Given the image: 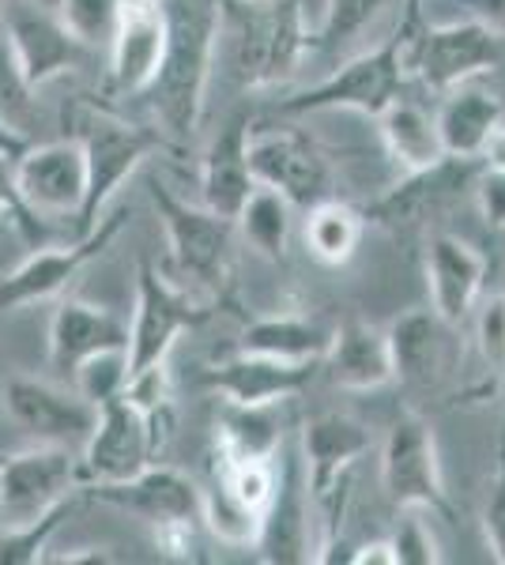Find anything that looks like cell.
Here are the masks:
<instances>
[{"label": "cell", "mask_w": 505, "mask_h": 565, "mask_svg": "<svg viewBox=\"0 0 505 565\" xmlns=\"http://www.w3.org/2000/svg\"><path fill=\"white\" fill-rule=\"evenodd\" d=\"M167 50L140 98L173 140H192L204 117L208 79L219 61V0H162Z\"/></svg>", "instance_id": "1"}, {"label": "cell", "mask_w": 505, "mask_h": 565, "mask_svg": "<svg viewBox=\"0 0 505 565\" xmlns=\"http://www.w3.org/2000/svg\"><path fill=\"white\" fill-rule=\"evenodd\" d=\"M219 50L245 87L283 84L309 53L306 8L302 0H219Z\"/></svg>", "instance_id": "2"}, {"label": "cell", "mask_w": 505, "mask_h": 565, "mask_svg": "<svg viewBox=\"0 0 505 565\" xmlns=\"http://www.w3.org/2000/svg\"><path fill=\"white\" fill-rule=\"evenodd\" d=\"M64 121L72 125V140L84 148L87 189H84V207L76 215V234H87L106 215V204L117 196V189L144 167V159L162 140L159 132L128 125L117 114L98 106H72V114Z\"/></svg>", "instance_id": "3"}, {"label": "cell", "mask_w": 505, "mask_h": 565, "mask_svg": "<svg viewBox=\"0 0 505 565\" xmlns=\"http://www.w3.org/2000/svg\"><path fill=\"white\" fill-rule=\"evenodd\" d=\"M408 57H403V23L374 50L355 53L333 76L320 84L283 98L280 114H317V109H355V114L378 117L392 98H400Z\"/></svg>", "instance_id": "4"}, {"label": "cell", "mask_w": 505, "mask_h": 565, "mask_svg": "<svg viewBox=\"0 0 505 565\" xmlns=\"http://www.w3.org/2000/svg\"><path fill=\"white\" fill-rule=\"evenodd\" d=\"M204 317L208 309L197 302V295L189 287H178L151 260H140V271H136V309L133 321H128L125 343L128 377L148 366H162L170 359L178 335L197 328Z\"/></svg>", "instance_id": "5"}, {"label": "cell", "mask_w": 505, "mask_h": 565, "mask_svg": "<svg viewBox=\"0 0 505 565\" xmlns=\"http://www.w3.org/2000/svg\"><path fill=\"white\" fill-rule=\"evenodd\" d=\"M381 490L397 509L449 516L442 460H438V441L427 418L403 412L392 423L381 449Z\"/></svg>", "instance_id": "6"}, {"label": "cell", "mask_w": 505, "mask_h": 565, "mask_svg": "<svg viewBox=\"0 0 505 565\" xmlns=\"http://www.w3.org/2000/svg\"><path fill=\"white\" fill-rule=\"evenodd\" d=\"M502 42L494 31H486L483 23L461 20V23H442L427 26L419 34V42H411L408 23H403V57H408V72H415L422 87L430 90H453L456 84L483 76V72L498 68L502 61Z\"/></svg>", "instance_id": "7"}, {"label": "cell", "mask_w": 505, "mask_h": 565, "mask_svg": "<svg viewBox=\"0 0 505 565\" xmlns=\"http://www.w3.org/2000/svg\"><path fill=\"white\" fill-rule=\"evenodd\" d=\"M151 204L167 226L170 260L178 276L189 279L192 287H219L227 276V260H231L234 218L215 215L211 207H192L167 185L151 189Z\"/></svg>", "instance_id": "8"}, {"label": "cell", "mask_w": 505, "mask_h": 565, "mask_svg": "<svg viewBox=\"0 0 505 565\" xmlns=\"http://www.w3.org/2000/svg\"><path fill=\"white\" fill-rule=\"evenodd\" d=\"M0 404L27 437H34L39 445H61L72 452L84 449L98 418V407L80 396L76 388L53 385L42 377H23V373L4 381Z\"/></svg>", "instance_id": "9"}, {"label": "cell", "mask_w": 505, "mask_h": 565, "mask_svg": "<svg viewBox=\"0 0 505 565\" xmlns=\"http://www.w3.org/2000/svg\"><path fill=\"white\" fill-rule=\"evenodd\" d=\"M159 423L148 418L133 399L117 396L98 407L95 430L80 449V479L122 482L155 463L159 452Z\"/></svg>", "instance_id": "10"}, {"label": "cell", "mask_w": 505, "mask_h": 565, "mask_svg": "<svg viewBox=\"0 0 505 565\" xmlns=\"http://www.w3.org/2000/svg\"><path fill=\"white\" fill-rule=\"evenodd\" d=\"M80 487V457L61 445H39L0 463V521L4 527L39 521Z\"/></svg>", "instance_id": "11"}, {"label": "cell", "mask_w": 505, "mask_h": 565, "mask_svg": "<svg viewBox=\"0 0 505 565\" xmlns=\"http://www.w3.org/2000/svg\"><path fill=\"white\" fill-rule=\"evenodd\" d=\"M122 223H125L122 215H103L95 231L80 234L72 245H53V249L31 253L20 268L0 279V313H12V309H27V306L57 298L98 253L109 249V242L122 234Z\"/></svg>", "instance_id": "12"}, {"label": "cell", "mask_w": 505, "mask_h": 565, "mask_svg": "<svg viewBox=\"0 0 505 565\" xmlns=\"http://www.w3.org/2000/svg\"><path fill=\"white\" fill-rule=\"evenodd\" d=\"M15 185L34 215L42 218H76L84 207L87 167L84 148L76 140L27 143L15 154Z\"/></svg>", "instance_id": "13"}, {"label": "cell", "mask_w": 505, "mask_h": 565, "mask_svg": "<svg viewBox=\"0 0 505 565\" xmlns=\"http://www.w3.org/2000/svg\"><path fill=\"white\" fill-rule=\"evenodd\" d=\"M250 170L256 185L280 189L295 207L328 196L325 154L291 129H250Z\"/></svg>", "instance_id": "14"}, {"label": "cell", "mask_w": 505, "mask_h": 565, "mask_svg": "<svg viewBox=\"0 0 505 565\" xmlns=\"http://www.w3.org/2000/svg\"><path fill=\"white\" fill-rule=\"evenodd\" d=\"M0 26H4L8 42H12L15 57L31 79V87L39 90L53 84L64 72L80 68L84 61V45L72 39V31L61 23L57 12L31 4V0H15L0 12Z\"/></svg>", "instance_id": "15"}, {"label": "cell", "mask_w": 505, "mask_h": 565, "mask_svg": "<svg viewBox=\"0 0 505 565\" xmlns=\"http://www.w3.org/2000/svg\"><path fill=\"white\" fill-rule=\"evenodd\" d=\"M167 50V8L162 0H125L109 39V84L122 95H144Z\"/></svg>", "instance_id": "16"}, {"label": "cell", "mask_w": 505, "mask_h": 565, "mask_svg": "<svg viewBox=\"0 0 505 565\" xmlns=\"http://www.w3.org/2000/svg\"><path fill=\"white\" fill-rule=\"evenodd\" d=\"M91 498L140 516L148 524L200 521V487L167 463H148L144 471L122 482H91Z\"/></svg>", "instance_id": "17"}, {"label": "cell", "mask_w": 505, "mask_h": 565, "mask_svg": "<svg viewBox=\"0 0 505 565\" xmlns=\"http://www.w3.org/2000/svg\"><path fill=\"white\" fill-rule=\"evenodd\" d=\"M314 362H280L264 354L238 351L234 359L219 362L204 373V385L215 388L234 407H275L298 396L314 381Z\"/></svg>", "instance_id": "18"}, {"label": "cell", "mask_w": 505, "mask_h": 565, "mask_svg": "<svg viewBox=\"0 0 505 565\" xmlns=\"http://www.w3.org/2000/svg\"><path fill=\"white\" fill-rule=\"evenodd\" d=\"M427 287H430V309L445 324H464L475 302L483 298L486 282V260L475 245H467L456 234H434L427 242Z\"/></svg>", "instance_id": "19"}, {"label": "cell", "mask_w": 505, "mask_h": 565, "mask_svg": "<svg viewBox=\"0 0 505 565\" xmlns=\"http://www.w3.org/2000/svg\"><path fill=\"white\" fill-rule=\"evenodd\" d=\"M253 551H261V562H269V565L314 562V551H317L314 505H309V494H306L302 460H295L275 479V494L269 501V509H264L261 540H256Z\"/></svg>", "instance_id": "20"}, {"label": "cell", "mask_w": 505, "mask_h": 565, "mask_svg": "<svg viewBox=\"0 0 505 565\" xmlns=\"http://www.w3.org/2000/svg\"><path fill=\"white\" fill-rule=\"evenodd\" d=\"M128 324L114 309L84 302V298H64L50 317V366L69 373L95 351L125 348Z\"/></svg>", "instance_id": "21"}, {"label": "cell", "mask_w": 505, "mask_h": 565, "mask_svg": "<svg viewBox=\"0 0 505 565\" xmlns=\"http://www.w3.org/2000/svg\"><path fill=\"white\" fill-rule=\"evenodd\" d=\"M253 185L256 181L250 170V117L238 114L208 143L204 162H200V196H204V207H211L215 215L234 218Z\"/></svg>", "instance_id": "22"}, {"label": "cell", "mask_w": 505, "mask_h": 565, "mask_svg": "<svg viewBox=\"0 0 505 565\" xmlns=\"http://www.w3.org/2000/svg\"><path fill=\"white\" fill-rule=\"evenodd\" d=\"M320 362H325L333 385L347 392H374V388H385L389 381H397V373H392L389 335H385V328L370 321L339 324Z\"/></svg>", "instance_id": "23"}, {"label": "cell", "mask_w": 505, "mask_h": 565, "mask_svg": "<svg viewBox=\"0 0 505 565\" xmlns=\"http://www.w3.org/2000/svg\"><path fill=\"white\" fill-rule=\"evenodd\" d=\"M472 181H475V159L445 154V159L434 162V167L411 170L403 185H397L392 193H385L378 204H374V218H378V223H389V226L419 223V218L438 212L445 200H453L464 185H472Z\"/></svg>", "instance_id": "24"}, {"label": "cell", "mask_w": 505, "mask_h": 565, "mask_svg": "<svg viewBox=\"0 0 505 565\" xmlns=\"http://www.w3.org/2000/svg\"><path fill=\"white\" fill-rule=\"evenodd\" d=\"M434 121H438V132H442L445 154L480 159L491 132L505 121V109L494 90H483L467 79V84H456L453 90H445Z\"/></svg>", "instance_id": "25"}, {"label": "cell", "mask_w": 505, "mask_h": 565, "mask_svg": "<svg viewBox=\"0 0 505 565\" xmlns=\"http://www.w3.org/2000/svg\"><path fill=\"white\" fill-rule=\"evenodd\" d=\"M445 324L434 309H408L385 328L392 351V373L408 385H430L445 366Z\"/></svg>", "instance_id": "26"}, {"label": "cell", "mask_w": 505, "mask_h": 565, "mask_svg": "<svg viewBox=\"0 0 505 565\" xmlns=\"http://www.w3.org/2000/svg\"><path fill=\"white\" fill-rule=\"evenodd\" d=\"M374 121H378L385 151H389V159L397 162L403 174L427 170L445 159L442 132H438L434 114H427V109L419 103H411V98H392Z\"/></svg>", "instance_id": "27"}, {"label": "cell", "mask_w": 505, "mask_h": 565, "mask_svg": "<svg viewBox=\"0 0 505 565\" xmlns=\"http://www.w3.org/2000/svg\"><path fill=\"white\" fill-rule=\"evenodd\" d=\"M333 332H325L320 324H314L309 317L295 313H275L261 317V321L245 324V332L238 335V351L245 354H264V359H280V362H314L320 366L328 351Z\"/></svg>", "instance_id": "28"}, {"label": "cell", "mask_w": 505, "mask_h": 565, "mask_svg": "<svg viewBox=\"0 0 505 565\" xmlns=\"http://www.w3.org/2000/svg\"><path fill=\"white\" fill-rule=\"evenodd\" d=\"M291 223H295V204L272 185H253L245 204L234 215V231L242 234L253 253L264 260H283L291 242Z\"/></svg>", "instance_id": "29"}, {"label": "cell", "mask_w": 505, "mask_h": 565, "mask_svg": "<svg viewBox=\"0 0 505 565\" xmlns=\"http://www.w3.org/2000/svg\"><path fill=\"white\" fill-rule=\"evenodd\" d=\"M215 445L223 460H275L283 445L272 407H234L227 404L215 426Z\"/></svg>", "instance_id": "30"}, {"label": "cell", "mask_w": 505, "mask_h": 565, "mask_svg": "<svg viewBox=\"0 0 505 565\" xmlns=\"http://www.w3.org/2000/svg\"><path fill=\"white\" fill-rule=\"evenodd\" d=\"M362 215L339 200H317L306 207V249L320 264H347L362 242Z\"/></svg>", "instance_id": "31"}, {"label": "cell", "mask_w": 505, "mask_h": 565, "mask_svg": "<svg viewBox=\"0 0 505 565\" xmlns=\"http://www.w3.org/2000/svg\"><path fill=\"white\" fill-rule=\"evenodd\" d=\"M200 521L208 524V532L219 543L253 551L256 540H261L264 513H256L245 501H238L219 479H211L208 487H200Z\"/></svg>", "instance_id": "32"}, {"label": "cell", "mask_w": 505, "mask_h": 565, "mask_svg": "<svg viewBox=\"0 0 505 565\" xmlns=\"http://www.w3.org/2000/svg\"><path fill=\"white\" fill-rule=\"evenodd\" d=\"M400 4L403 0H328L317 31L309 34V45L317 42L320 50H344L366 31H374Z\"/></svg>", "instance_id": "33"}, {"label": "cell", "mask_w": 505, "mask_h": 565, "mask_svg": "<svg viewBox=\"0 0 505 565\" xmlns=\"http://www.w3.org/2000/svg\"><path fill=\"white\" fill-rule=\"evenodd\" d=\"M76 509V498H64L61 505H53L50 513H42L39 521L12 524L0 535V565H39L45 562V546L57 535L64 516Z\"/></svg>", "instance_id": "34"}, {"label": "cell", "mask_w": 505, "mask_h": 565, "mask_svg": "<svg viewBox=\"0 0 505 565\" xmlns=\"http://www.w3.org/2000/svg\"><path fill=\"white\" fill-rule=\"evenodd\" d=\"M128 385V359L125 348H106L95 351L72 370V388L95 407H103L106 399H117Z\"/></svg>", "instance_id": "35"}, {"label": "cell", "mask_w": 505, "mask_h": 565, "mask_svg": "<svg viewBox=\"0 0 505 565\" xmlns=\"http://www.w3.org/2000/svg\"><path fill=\"white\" fill-rule=\"evenodd\" d=\"M34 117V87L27 79V72L15 57L12 42H8L4 26H0V125L23 132Z\"/></svg>", "instance_id": "36"}, {"label": "cell", "mask_w": 505, "mask_h": 565, "mask_svg": "<svg viewBox=\"0 0 505 565\" xmlns=\"http://www.w3.org/2000/svg\"><path fill=\"white\" fill-rule=\"evenodd\" d=\"M122 8L125 0H61L57 15L72 31V39L91 50V45H109Z\"/></svg>", "instance_id": "37"}, {"label": "cell", "mask_w": 505, "mask_h": 565, "mask_svg": "<svg viewBox=\"0 0 505 565\" xmlns=\"http://www.w3.org/2000/svg\"><path fill=\"white\" fill-rule=\"evenodd\" d=\"M215 479L223 482V487L231 490L238 501H245L250 509H256V513H264L272 494H275L272 460H223V457H219Z\"/></svg>", "instance_id": "38"}, {"label": "cell", "mask_w": 505, "mask_h": 565, "mask_svg": "<svg viewBox=\"0 0 505 565\" xmlns=\"http://www.w3.org/2000/svg\"><path fill=\"white\" fill-rule=\"evenodd\" d=\"M422 509H403V521L397 527V535H392V554H397V565H442L445 554L442 546H438L434 532H430V524L422 521Z\"/></svg>", "instance_id": "39"}, {"label": "cell", "mask_w": 505, "mask_h": 565, "mask_svg": "<svg viewBox=\"0 0 505 565\" xmlns=\"http://www.w3.org/2000/svg\"><path fill=\"white\" fill-rule=\"evenodd\" d=\"M475 348L494 377H505V295H491L475 302Z\"/></svg>", "instance_id": "40"}, {"label": "cell", "mask_w": 505, "mask_h": 565, "mask_svg": "<svg viewBox=\"0 0 505 565\" xmlns=\"http://www.w3.org/2000/svg\"><path fill=\"white\" fill-rule=\"evenodd\" d=\"M0 215H4L27 242H39L45 234V218L27 207L20 185H15V159L4 151H0Z\"/></svg>", "instance_id": "41"}, {"label": "cell", "mask_w": 505, "mask_h": 565, "mask_svg": "<svg viewBox=\"0 0 505 565\" xmlns=\"http://www.w3.org/2000/svg\"><path fill=\"white\" fill-rule=\"evenodd\" d=\"M483 535H486V546H491V558L505 565V445H502L498 476H494L491 494H486V505H483Z\"/></svg>", "instance_id": "42"}, {"label": "cell", "mask_w": 505, "mask_h": 565, "mask_svg": "<svg viewBox=\"0 0 505 565\" xmlns=\"http://www.w3.org/2000/svg\"><path fill=\"white\" fill-rule=\"evenodd\" d=\"M151 540H155V551L167 554V558H173V562L197 558V521L151 524Z\"/></svg>", "instance_id": "43"}, {"label": "cell", "mask_w": 505, "mask_h": 565, "mask_svg": "<svg viewBox=\"0 0 505 565\" xmlns=\"http://www.w3.org/2000/svg\"><path fill=\"white\" fill-rule=\"evenodd\" d=\"M475 200L491 231H505V170L486 167L483 174H475Z\"/></svg>", "instance_id": "44"}, {"label": "cell", "mask_w": 505, "mask_h": 565, "mask_svg": "<svg viewBox=\"0 0 505 565\" xmlns=\"http://www.w3.org/2000/svg\"><path fill=\"white\" fill-rule=\"evenodd\" d=\"M456 4L464 8L472 23H483L486 31L505 39V0H456Z\"/></svg>", "instance_id": "45"}, {"label": "cell", "mask_w": 505, "mask_h": 565, "mask_svg": "<svg viewBox=\"0 0 505 565\" xmlns=\"http://www.w3.org/2000/svg\"><path fill=\"white\" fill-rule=\"evenodd\" d=\"M347 562L351 565H397V554H392L389 540H374V543L355 546V554H347Z\"/></svg>", "instance_id": "46"}, {"label": "cell", "mask_w": 505, "mask_h": 565, "mask_svg": "<svg viewBox=\"0 0 505 565\" xmlns=\"http://www.w3.org/2000/svg\"><path fill=\"white\" fill-rule=\"evenodd\" d=\"M480 159L486 162V167H502L505 170V121L491 132V140H486Z\"/></svg>", "instance_id": "47"}, {"label": "cell", "mask_w": 505, "mask_h": 565, "mask_svg": "<svg viewBox=\"0 0 505 565\" xmlns=\"http://www.w3.org/2000/svg\"><path fill=\"white\" fill-rule=\"evenodd\" d=\"M57 565H98V562H114V554L98 551V546H84V551L76 554H61V558H53Z\"/></svg>", "instance_id": "48"}, {"label": "cell", "mask_w": 505, "mask_h": 565, "mask_svg": "<svg viewBox=\"0 0 505 565\" xmlns=\"http://www.w3.org/2000/svg\"><path fill=\"white\" fill-rule=\"evenodd\" d=\"M27 143H31V136H23V132H15V129H8V125H0V151L4 154H20Z\"/></svg>", "instance_id": "49"}, {"label": "cell", "mask_w": 505, "mask_h": 565, "mask_svg": "<svg viewBox=\"0 0 505 565\" xmlns=\"http://www.w3.org/2000/svg\"><path fill=\"white\" fill-rule=\"evenodd\" d=\"M155 4H159V0H155Z\"/></svg>", "instance_id": "50"}]
</instances>
